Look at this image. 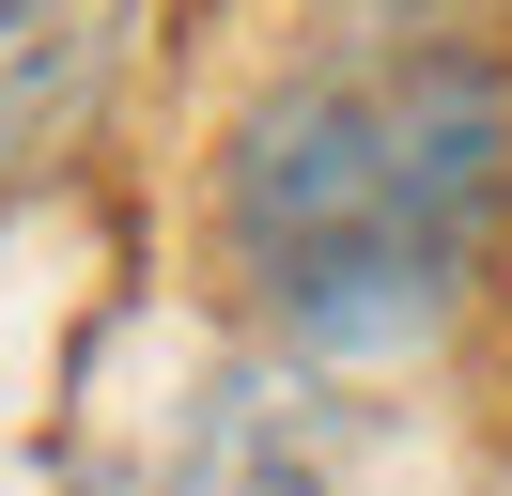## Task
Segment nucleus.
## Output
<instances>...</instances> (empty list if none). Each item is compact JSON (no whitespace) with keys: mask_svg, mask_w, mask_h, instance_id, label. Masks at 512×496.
Instances as JSON below:
<instances>
[{"mask_svg":"<svg viewBox=\"0 0 512 496\" xmlns=\"http://www.w3.org/2000/svg\"><path fill=\"white\" fill-rule=\"evenodd\" d=\"M156 496H326V372L295 357H233L187 388Z\"/></svg>","mask_w":512,"mask_h":496,"instance_id":"f03ea898","label":"nucleus"},{"mask_svg":"<svg viewBox=\"0 0 512 496\" xmlns=\"http://www.w3.org/2000/svg\"><path fill=\"white\" fill-rule=\"evenodd\" d=\"M125 31H140V0H0V186L63 171L94 140L109 78H125Z\"/></svg>","mask_w":512,"mask_h":496,"instance_id":"7ed1b4c3","label":"nucleus"},{"mask_svg":"<svg viewBox=\"0 0 512 496\" xmlns=\"http://www.w3.org/2000/svg\"><path fill=\"white\" fill-rule=\"evenodd\" d=\"M202 248L264 357L388 372L512 248V47L481 16H373L295 47L202 155Z\"/></svg>","mask_w":512,"mask_h":496,"instance_id":"f257e3e1","label":"nucleus"}]
</instances>
